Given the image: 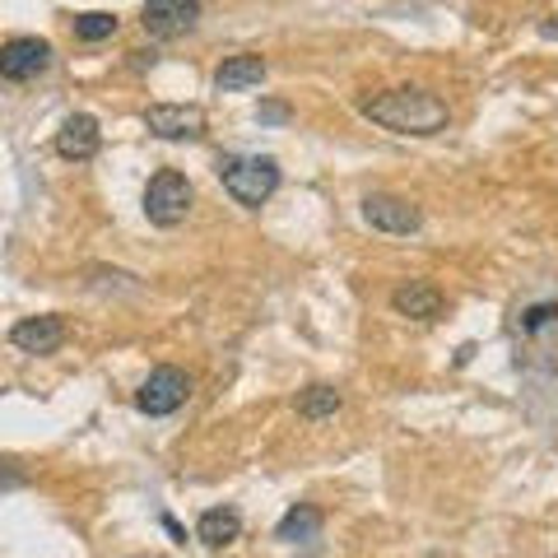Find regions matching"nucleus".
I'll use <instances>...</instances> for the list:
<instances>
[{
	"instance_id": "f257e3e1",
	"label": "nucleus",
	"mask_w": 558,
	"mask_h": 558,
	"mask_svg": "<svg viewBox=\"0 0 558 558\" xmlns=\"http://www.w3.org/2000/svg\"><path fill=\"white\" fill-rule=\"evenodd\" d=\"M359 112L377 121L381 131H396V135H438L447 131V102L428 89H387V94H373L359 102Z\"/></svg>"
},
{
	"instance_id": "f03ea898",
	"label": "nucleus",
	"mask_w": 558,
	"mask_h": 558,
	"mask_svg": "<svg viewBox=\"0 0 558 558\" xmlns=\"http://www.w3.org/2000/svg\"><path fill=\"white\" fill-rule=\"evenodd\" d=\"M219 182H223V191H229L238 205L260 209L279 191V163L270 159V154H242V159H223L219 163Z\"/></svg>"
},
{
	"instance_id": "7ed1b4c3",
	"label": "nucleus",
	"mask_w": 558,
	"mask_h": 558,
	"mask_svg": "<svg viewBox=\"0 0 558 558\" xmlns=\"http://www.w3.org/2000/svg\"><path fill=\"white\" fill-rule=\"evenodd\" d=\"M191 196H196V191H191V182L178 168L154 172L149 186H145V219L154 229H178V223L191 215Z\"/></svg>"
},
{
	"instance_id": "20e7f679",
	"label": "nucleus",
	"mask_w": 558,
	"mask_h": 558,
	"mask_svg": "<svg viewBox=\"0 0 558 558\" xmlns=\"http://www.w3.org/2000/svg\"><path fill=\"white\" fill-rule=\"evenodd\" d=\"M186 396H191V377L182 368H172V363H163V368H154L145 377V387L135 391V405H140V414L163 418V414H178L186 405Z\"/></svg>"
},
{
	"instance_id": "39448f33",
	"label": "nucleus",
	"mask_w": 558,
	"mask_h": 558,
	"mask_svg": "<svg viewBox=\"0 0 558 558\" xmlns=\"http://www.w3.org/2000/svg\"><path fill=\"white\" fill-rule=\"evenodd\" d=\"M201 20V0H145V14H140V24H145L149 38L159 43H172L191 33Z\"/></svg>"
},
{
	"instance_id": "423d86ee",
	"label": "nucleus",
	"mask_w": 558,
	"mask_h": 558,
	"mask_svg": "<svg viewBox=\"0 0 558 558\" xmlns=\"http://www.w3.org/2000/svg\"><path fill=\"white\" fill-rule=\"evenodd\" d=\"M363 219L381 233H396V238H410V233H418V223H424L418 205H410L405 196H387V191L363 196Z\"/></svg>"
},
{
	"instance_id": "0eeeda50",
	"label": "nucleus",
	"mask_w": 558,
	"mask_h": 558,
	"mask_svg": "<svg viewBox=\"0 0 558 558\" xmlns=\"http://www.w3.org/2000/svg\"><path fill=\"white\" fill-rule=\"evenodd\" d=\"M145 126L159 140H196L205 135V108H196V102H154V108H145Z\"/></svg>"
},
{
	"instance_id": "6e6552de",
	"label": "nucleus",
	"mask_w": 558,
	"mask_h": 558,
	"mask_svg": "<svg viewBox=\"0 0 558 558\" xmlns=\"http://www.w3.org/2000/svg\"><path fill=\"white\" fill-rule=\"evenodd\" d=\"M51 65V43L47 38H10L0 43V80H38L43 70Z\"/></svg>"
},
{
	"instance_id": "1a4fd4ad",
	"label": "nucleus",
	"mask_w": 558,
	"mask_h": 558,
	"mask_svg": "<svg viewBox=\"0 0 558 558\" xmlns=\"http://www.w3.org/2000/svg\"><path fill=\"white\" fill-rule=\"evenodd\" d=\"M102 145V131H98V121L89 112H70L61 121V131H57V154L70 163H89L94 154Z\"/></svg>"
},
{
	"instance_id": "9d476101",
	"label": "nucleus",
	"mask_w": 558,
	"mask_h": 558,
	"mask_svg": "<svg viewBox=\"0 0 558 558\" xmlns=\"http://www.w3.org/2000/svg\"><path fill=\"white\" fill-rule=\"evenodd\" d=\"M391 307H396V317H410V322H438L442 289L428 284V279H405V284L391 293Z\"/></svg>"
},
{
	"instance_id": "9b49d317",
	"label": "nucleus",
	"mask_w": 558,
	"mask_h": 558,
	"mask_svg": "<svg viewBox=\"0 0 558 558\" xmlns=\"http://www.w3.org/2000/svg\"><path fill=\"white\" fill-rule=\"evenodd\" d=\"M10 340H14V349H24V354H57L65 344V322L57 312H47V317H24L10 330Z\"/></svg>"
},
{
	"instance_id": "f8f14e48",
	"label": "nucleus",
	"mask_w": 558,
	"mask_h": 558,
	"mask_svg": "<svg viewBox=\"0 0 558 558\" xmlns=\"http://www.w3.org/2000/svg\"><path fill=\"white\" fill-rule=\"evenodd\" d=\"M266 57H256V51H238L229 57L219 70H215V89L219 94H242V89H256L260 80H266Z\"/></svg>"
},
{
	"instance_id": "ddd939ff",
	"label": "nucleus",
	"mask_w": 558,
	"mask_h": 558,
	"mask_svg": "<svg viewBox=\"0 0 558 558\" xmlns=\"http://www.w3.org/2000/svg\"><path fill=\"white\" fill-rule=\"evenodd\" d=\"M238 535H242V517L233 508H209L196 521V539H201V545H209V549H229Z\"/></svg>"
},
{
	"instance_id": "4468645a",
	"label": "nucleus",
	"mask_w": 558,
	"mask_h": 558,
	"mask_svg": "<svg viewBox=\"0 0 558 558\" xmlns=\"http://www.w3.org/2000/svg\"><path fill=\"white\" fill-rule=\"evenodd\" d=\"M275 535L284 539V545H312V539L322 535V512L312 508V502H293V508L279 517Z\"/></svg>"
},
{
	"instance_id": "2eb2a0df",
	"label": "nucleus",
	"mask_w": 558,
	"mask_h": 558,
	"mask_svg": "<svg viewBox=\"0 0 558 558\" xmlns=\"http://www.w3.org/2000/svg\"><path fill=\"white\" fill-rule=\"evenodd\" d=\"M340 405H344V396L336 387H326V381H317V387H307L299 396V414L312 418V424H322V418H336Z\"/></svg>"
},
{
	"instance_id": "dca6fc26",
	"label": "nucleus",
	"mask_w": 558,
	"mask_h": 558,
	"mask_svg": "<svg viewBox=\"0 0 558 558\" xmlns=\"http://www.w3.org/2000/svg\"><path fill=\"white\" fill-rule=\"evenodd\" d=\"M117 28H121V20H117V14H108V10L75 14V38L80 43H102V38H112Z\"/></svg>"
},
{
	"instance_id": "f3484780",
	"label": "nucleus",
	"mask_w": 558,
	"mask_h": 558,
	"mask_svg": "<svg viewBox=\"0 0 558 558\" xmlns=\"http://www.w3.org/2000/svg\"><path fill=\"white\" fill-rule=\"evenodd\" d=\"M554 317H558V303H539V307H531L526 317H521V326H526V330H539V326H549Z\"/></svg>"
},
{
	"instance_id": "a211bd4d",
	"label": "nucleus",
	"mask_w": 558,
	"mask_h": 558,
	"mask_svg": "<svg viewBox=\"0 0 558 558\" xmlns=\"http://www.w3.org/2000/svg\"><path fill=\"white\" fill-rule=\"evenodd\" d=\"M256 117H260V121H270V126H284V121H289V108H284V102H260Z\"/></svg>"
},
{
	"instance_id": "6ab92c4d",
	"label": "nucleus",
	"mask_w": 558,
	"mask_h": 558,
	"mask_svg": "<svg viewBox=\"0 0 558 558\" xmlns=\"http://www.w3.org/2000/svg\"><path fill=\"white\" fill-rule=\"evenodd\" d=\"M20 484H24L20 470H14L10 461H0V488H20Z\"/></svg>"
}]
</instances>
